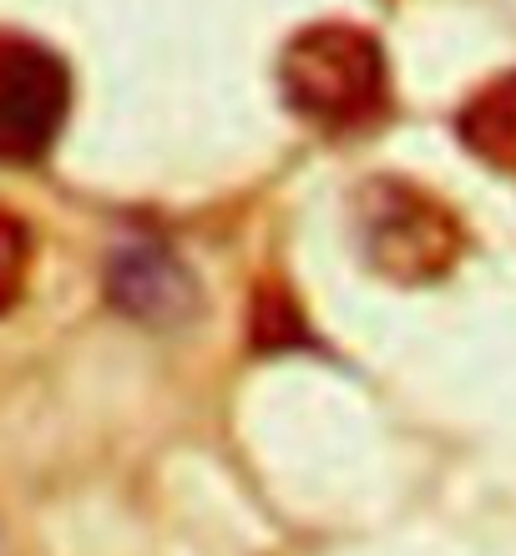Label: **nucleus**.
<instances>
[{
  "label": "nucleus",
  "mask_w": 516,
  "mask_h": 556,
  "mask_svg": "<svg viewBox=\"0 0 516 556\" xmlns=\"http://www.w3.org/2000/svg\"><path fill=\"white\" fill-rule=\"evenodd\" d=\"M284 102L319 132H365L390 112V66L360 26L325 21L299 30L279 56Z\"/></svg>",
  "instance_id": "obj_1"
},
{
  "label": "nucleus",
  "mask_w": 516,
  "mask_h": 556,
  "mask_svg": "<svg viewBox=\"0 0 516 556\" xmlns=\"http://www.w3.org/2000/svg\"><path fill=\"white\" fill-rule=\"evenodd\" d=\"M72 112V72L51 46L0 30V162H41Z\"/></svg>",
  "instance_id": "obj_2"
},
{
  "label": "nucleus",
  "mask_w": 516,
  "mask_h": 556,
  "mask_svg": "<svg viewBox=\"0 0 516 556\" xmlns=\"http://www.w3.org/2000/svg\"><path fill=\"white\" fill-rule=\"evenodd\" d=\"M365 249L390 278L420 283L456 258V223L405 182H380L365 192Z\"/></svg>",
  "instance_id": "obj_3"
},
{
  "label": "nucleus",
  "mask_w": 516,
  "mask_h": 556,
  "mask_svg": "<svg viewBox=\"0 0 516 556\" xmlns=\"http://www.w3.org/2000/svg\"><path fill=\"white\" fill-rule=\"evenodd\" d=\"M106 299L148 329H177L198 308V278L158 243H133L106 264Z\"/></svg>",
  "instance_id": "obj_4"
},
{
  "label": "nucleus",
  "mask_w": 516,
  "mask_h": 556,
  "mask_svg": "<svg viewBox=\"0 0 516 556\" xmlns=\"http://www.w3.org/2000/svg\"><path fill=\"white\" fill-rule=\"evenodd\" d=\"M461 142L471 147L481 162L516 173V72L491 81L487 91H476L471 102L461 106Z\"/></svg>",
  "instance_id": "obj_5"
},
{
  "label": "nucleus",
  "mask_w": 516,
  "mask_h": 556,
  "mask_svg": "<svg viewBox=\"0 0 516 556\" xmlns=\"http://www.w3.org/2000/svg\"><path fill=\"white\" fill-rule=\"evenodd\" d=\"M30 274V228L0 207V314L21 299Z\"/></svg>",
  "instance_id": "obj_6"
}]
</instances>
